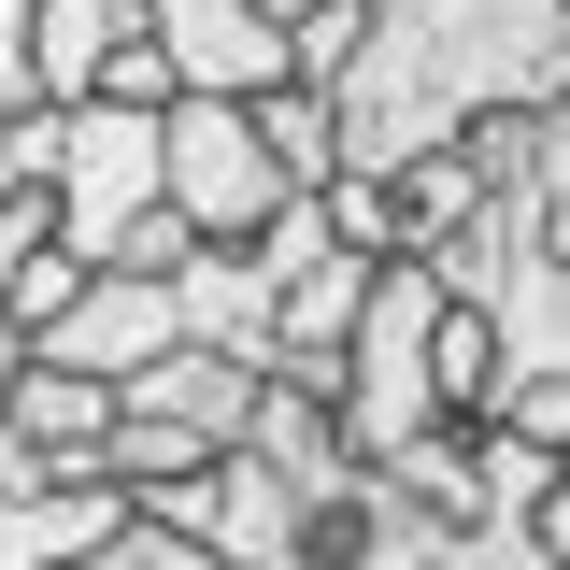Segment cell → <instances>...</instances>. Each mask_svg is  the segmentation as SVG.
Returning a JSON list of instances; mask_svg holds the SVG:
<instances>
[{
    "label": "cell",
    "mask_w": 570,
    "mask_h": 570,
    "mask_svg": "<svg viewBox=\"0 0 570 570\" xmlns=\"http://www.w3.org/2000/svg\"><path fill=\"white\" fill-rule=\"evenodd\" d=\"M328 100H343V171H400L471 115H557L570 14L557 0H371V58Z\"/></svg>",
    "instance_id": "obj_1"
},
{
    "label": "cell",
    "mask_w": 570,
    "mask_h": 570,
    "mask_svg": "<svg viewBox=\"0 0 570 570\" xmlns=\"http://www.w3.org/2000/svg\"><path fill=\"white\" fill-rule=\"evenodd\" d=\"M428 328H442V272H428V257H385V272H371V299H356V343H343V371H328L356 471L414 456L428 428H442V371H428Z\"/></svg>",
    "instance_id": "obj_2"
},
{
    "label": "cell",
    "mask_w": 570,
    "mask_h": 570,
    "mask_svg": "<svg viewBox=\"0 0 570 570\" xmlns=\"http://www.w3.org/2000/svg\"><path fill=\"white\" fill-rule=\"evenodd\" d=\"M157 200L186 214L200 243H257L299 186H285L272 142H257V100H171L157 115Z\"/></svg>",
    "instance_id": "obj_3"
},
{
    "label": "cell",
    "mask_w": 570,
    "mask_h": 570,
    "mask_svg": "<svg viewBox=\"0 0 570 570\" xmlns=\"http://www.w3.org/2000/svg\"><path fill=\"white\" fill-rule=\"evenodd\" d=\"M86 100L171 115V58L142 0H29V115H86Z\"/></svg>",
    "instance_id": "obj_4"
},
{
    "label": "cell",
    "mask_w": 570,
    "mask_h": 570,
    "mask_svg": "<svg viewBox=\"0 0 570 570\" xmlns=\"http://www.w3.org/2000/svg\"><path fill=\"white\" fill-rule=\"evenodd\" d=\"M43 214H58L71 257L100 272L142 214H157V115H129V100H86V115H58V186H43Z\"/></svg>",
    "instance_id": "obj_5"
},
{
    "label": "cell",
    "mask_w": 570,
    "mask_h": 570,
    "mask_svg": "<svg viewBox=\"0 0 570 570\" xmlns=\"http://www.w3.org/2000/svg\"><path fill=\"white\" fill-rule=\"evenodd\" d=\"M142 29L171 58V100H272V86H299L285 71V29L257 0H142Z\"/></svg>",
    "instance_id": "obj_6"
},
{
    "label": "cell",
    "mask_w": 570,
    "mask_h": 570,
    "mask_svg": "<svg viewBox=\"0 0 570 570\" xmlns=\"http://www.w3.org/2000/svg\"><path fill=\"white\" fill-rule=\"evenodd\" d=\"M171 343H186V328H171V285H142V272H86V299H71V314H58L29 356H58V371H86V385H142Z\"/></svg>",
    "instance_id": "obj_7"
},
{
    "label": "cell",
    "mask_w": 570,
    "mask_h": 570,
    "mask_svg": "<svg viewBox=\"0 0 570 570\" xmlns=\"http://www.w3.org/2000/svg\"><path fill=\"white\" fill-rule=\"evenodd\" d=\"M314 570H456V528L428 513L400 471H356L328 513H314V542H299Z\"/></svg>",
    "instance_id": "obj_8"
},
{
    "label": "cell",
    "mask_w": 570,
    "mask_h": 570,
    "mask_svg": "<svg viewBox=\"0 0 570 570\" xmlns=\"http://www.w3.org/2000/svg\"><path fill=\"white\" fill-rule=\"evenodd\" d=\"M257 400H272V371H257V356H214V343H171L157 371H142V385H115V414H157V428H186L200 456H243Z\"/></svg>",
    "instance_id": "obj_9"
},
{
    "label": "cell",
    "mask_w": 570,
    "mask_h": 570,
    "mask_svg": "<svg viewBox=\"0 0 570 570\" xmlns=\"http://www.w3.org/2000/svg\"><path fill=\"white\" fill-rule=\"evenodd\" d=\"M142 513L115 471H43V485H14L0 499V570H86L100 542H129Z\"/></svg>",
    "instance_id": "obj_10"
},
{
    "label": "cell",
    "mask_w": 570,
    "mask_h": 570,
    "mask_svg": "<svg viewBox=\"0 0 570 570\" xmlns=\"http://www.w3.org/2000/svg\"><path fill=\"white\" fill-rule=\"evenodd\" d=\"M171 328L272 371V272H257V243H200V257L171 272Z\"/></svg>",
    "instance_id": "obj_11"
},
{
    "label": "cell",
    "mask_w": 570,
    "mask_h": 570,
    "mask_svg": "<svg viewBox=\"0 0 570 570\" xmlns=\"http://www.w3.org/2000/svg\"><path fill=\"white\" fill-rule=\"evenodd\" d=\"M0 428H14L43 471H100V442H115V385H86V371H58V356H29L14 400H0Z\"/></svg>",
    "instance_id": "obj_12"
},
{
    "label": "cell",
    "mask_w": 570,
    "mask_h": 570,
    "mask_svg": "<svg viewBox=\"0 0 570 570\" xmlns=\"http://www.w3.org/2000/svg\"><path fill=\"white\" fill-rule=\"evenodd\" d=\"M385 186H400V257H428V243H456V228H471V214L499 200L485 171H471V142H428V157H400Z\"/></svg>",
    "instance_id": "obj_13"
},
{
    "label": "cell",
    "mask_w": 570,
    "mask_h": 570,
    "mask_svg": "<svg viewBox=\"0 0 570 570\" xmlns=\"http://www.w3.org/2000/svg\"><path fill=\"white\" fill-rule=\"evenodd\" d=\"M257 142H272V171L299 200L343 186V100H328V86H272V100H257Z\"/></svg>",
    "instance_id": "obj_14"
},
{
    "label": "cell",
    "mask_w": 570,
    "mask_h": 570,
    "mask_svg": "<svg viewBox=\"0 0 570 570\" xmlns=\"http://www.w3.org/2000/svg\"><path fill=\"white\" fill-rule=\"evenodd\" d=\"M428 371H442V428H471L499 400V328L471 314V299H442V328H428Z\"/></svg>",
    "instance_id": "obj_15"
},
{
    "label": "cell",
    "mask_w": 570,
    "mask_h": 570,
    "mask_svg": "<svg viewBox=\"0 0 570 570\" xmlns=\"http://www.w3.org/2000/svg\"><path fill=\"white\" fill-rule=\"evenodd\" d=\"M456 442H471V528H485V513H542V485H557V456H542V442H513V428H456Z\"/></svg>",
    "instance_id": "obj_16"
},
{
    "label": "cell",
    "mask_w": 570,
    "mask_h": 570,
    "mask_svg": "<svg viewBox=\"0 0 570 570\" xmlns=\"http://www.w3.org/2000/svg\"><path fill=\"white\" fill-rule=\"evenodd\" d=\"M356 58H371V0H328V14L285 29V71H299V86H343Z\"/></svg>",
    "instance_id": "obj_17"
},
{
    "label": "cell",
    "mask_w": 570,
    "mask_h": 570,
    "mask_svg": "<svg viewBox=\"0 0 570 570\" xmlns=\"http://www.w3.org/2000/svg\"><path fill=\"white\" fill-rule=\"evenodd\" d=\"M71 299H86V257H71V243H43V257L14 272V299H0V328H14V343H43Z\"/></svg>",
    "instance_id": "obj_18"
},
{
    "label": "cell",
    "mask_w": 570,
    "mask_h": 570,
    "mask_svg": "<svg viewBox=\"0 0 570 570\" xmlns=\"http://www.w3.org/2000/svg\"><path fill=\"white\" fill-rule=\"evenodd\" d=\"M513 200H528V243L570 257V115H542V157H528V186H513Z\"/></svg>",
    "instance_id": "obj_19"
},
{
    "label": "cell",
    "mask_w": 570,
    "mask_h": 570,
    "mask_svg": "<svg viewBox=\"0 0 570 570\" xmlns=\"http://www.w3.org/2000/svg\"><path fill=\"white\" fill-rule=\"evenodd\" d=\"M456 570H557V557H542L528 513H485V528H456Z\"/></svg>",
    "instance_id": "obj_20"
},
{
    "label": "cell",
    "mask_w": 570,
    "mask_h": 570,
    "mask_svg": "<svg viewBox=\"0 0 570 570\" xmlns=\"http://www.w3.org/2000/svg\"><path fill=\"white\" fill-rule=\"evenodd\" d=\"M86 570H214V557H200V542H171V528H129V542H100Z\"/></svg>",
    "instance_id": "obj_21"
},
{
    "label": "cell",
    "mask_w": 570,
    "mask_h": 570,
    "mask_svg": "<svg viewBox=\"0 0 570 570\" xmlns=\"http://www.w3.org/2000/svg\"><path fill=\"white\" fill-rule=\"evenodd\" d=\"M43 243H58V214H43V200H0V299H14V272H29Z\"/></svg>",
    "instance_id": "obj_22"
},
{
    "label": "cell",
    "mask_w": 570,
    "mask_h": 570,
    "mask_svg": "<svg viewBox=\"0 0 570 570\" xmlns=\"http://www.w3.org/2000/svg\"><path fill=\"white\" fill-rule=\"evenodd\" d=\"M0 115H29V0H0Z\"/></svg>",
    "instance_id": "obj_23"
},
{
    "label": "cell",
    "mask_w": 570,
    "mask_h": 570,
    "mask_svg": "<svg viewBox=\"0 0 570 570\" xmlns=\"http://www.w3.org/2000/svg\"><path fill=\"white\" fill-rule=\"evenodd\" d=\"M528 528H542V557L570 570V456H557V485H542V513H528Z\"/></svg>",
    "instance_id": "obj_24"
},
{
    "label": "cell",
    "mask_w": 570,
    "mask_h": 570,
    "mask_svg": "<svg viewBox=\"0 0 570 570\" xmlns=\"http://www.w3.org/2000/svg\"><path fill=\"white\" fill-rule=\"evenodd\" d=\"M257 14H272V29H299V14H328V0H257Z\"/></svg>",
    "instance_id": "obj_25"
},
{
    "label": "cell",
    "mask_w": 570,
    "mask_h": 570,
    "mask_svg": "<svg viewBox=\"0 0 570 570\" xmlns=\"http://www.w3.org/2000/svg\"><path fill=\"white\" fill-rule=\"evenodd\" d=\"M14 371H29V343H14V328H0V400H14Z\"/></svg>",
    "instance_id": "obj_26"
},
{
    "label": "cell",
    "mask_w": 570,
    "mask_h": 570,
    "mask_svg": "<svg viewBox=\"0 0 570 570\" xmlns=\"http://www.w3.org/2000/svg\"><path fill=\"white\" fill-rule=\"evenodd\" d=\"M557 14H570V0H557Z\"/></svg>",
    "instance_id": "obj_27"
},
{
    "label": "cell",
    "mask_w": 570,
    "mask_h": 570,
    "mask_svg": "<svg viewBox=\"0 0 570 570\" xmlns=\"http://www.w3.org/2000/svg\"><path fill=\"white\" fill-rule=\"evenodd\" d=\"M557 115H570V100H557Z\"/></svg>",
    "instance_id": "obj_28"
}]
</instances>
